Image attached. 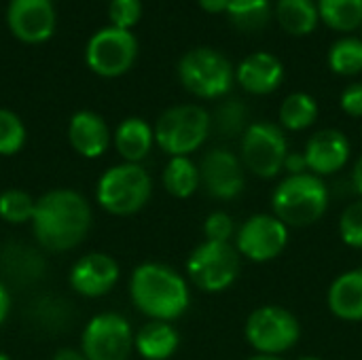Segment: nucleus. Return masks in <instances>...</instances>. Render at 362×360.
<instances>
[{
	"label": "nucleus",
	"instance_id": "1",
	"mask_svg": "<svg viewBox=\"0 0 362 360\" xmlns=\"http://www.w3.org/2000/svg\"><path fill=\"white\" fill-rule=\"evenodd\" d=\"M91 227L87 199L72 189H55L36 199L32 229L36 240L55 252L70 250L83 242Z\"/></svg>",
	"mask_w": 362,
	"mask_h": 360
},
{
	"label": "nucleus",
	"instance_id": "2",
	"mask_svg": "<svg viewBox=\"0 0 362 360\" xmlns=\"http://www.w3.org/2000/svg\"><path fill=\"white\" fill-rule=\"evenodd\" d=\"M129 293L142 314L165 323L180 318L191 301L185 278L161 263H144L136 267L129 280Z\"/></svg>",
	"mask_w": 362,
	"mask_h": 360
},
{
	"label": "nucleus",
	"instance_id": "3",
	"mask_svg": "<svg viewBox=\"0 0 362 360\" xmlns=\"http://www.w3.org/2000/svg\"><path fill=\"white\" fill-rule=\"evenodd\" d=\"M329 204L327 185L316 174H297L284 178L274 191L272 206L284 225L305 227L316 223Z\"/></svg>",
	"mask_w": 362,
	"mask_h": 360
},
{
	"label": "nucleus",
	"instance_id": "4",
	"mask_svg": "<svg viewBox=\"0 0 362 360\" xmlns=\"http://www.w3.org/2000/svg\"><path fill=\"white\" fill-rule=\"evenodd\" d=\"M178 79L189 93L204 100H214L229 93L235 81V70L221 51L195 47L180 57Z\"/></svg>",
	"mask_w": 362,
	"mask_h": 360
},
{
	"label": "nucleus",
	"instance_id": "5",
	"mask_svg": "<svg viewBox=\"0 0 362 360\" xmlns=\"http://www.w3.org/2000/svg\"><path fill=\"white\" fill-rule=\"evenodd\" d=\"M151 176L140 163H119L108 168L98 180V204L117 216L142 210L151 197Z\"/></svg>",
	"mask_w": 362,
	"mask_h": 360
},
{
	"label": "nucleus",
	"instance_id": "6",
	"mask_svg": "<svg viewBox=\"0 0 362 360\" xmlns=\"http://www.w3.org/2000/svg\"><path fill=\"white\" fill-rule=\"evenodd\" d=\"M210 123L208 110L197 104L172 106L161 112L153 127L155 142L172 157H187L206 142Z\"/></svg>",
	"mask_w": 362,
	"mask_h": 360
},
{
	"label": "nucleus",
	"instance_id": "7",
	"mask_svg": "<svg viewBox=\"0 0 362 360\" xmlns=\"http://www.w3.org/2000/svg\"><path fill=\"white\" fill-rule=\"evenodd\" d=\"M187 272L197 289L221 293L229 289L240 274V252L229 242L206 240L191 252Z\"/></svg>",
	"mask_w": 362,
	"mask_h": 360
},
{
	"label": "nucleus",
	"instance_id": "8",
	"mask_svg": "<svg viewBox=\"0 0 362 360\" xmlns=\"http://www.w3.org/2000/svg\"><path fill=\"white\" fill-rule=\"evenodd\" d=\"M138 55V38L134 36L132 30H121L115 25L98 30L85 49V59L87 66L104 76V79H115L125 74Z\"/></svg>",
	"mask_w": 362,
	"mask_h": 360
},
{
	"label": "nucleus",
	"instance_id": "9",
	"mask_svg": "<svg viewBox=\"0 0 362 360\" xmlns=\"http://www.w3.org/2000/svg\"><path fill=\"white\" fill-rule=\"evenodd\" d=\"M288 155L284 132L269 121H257L246 127L242 134V159L244 166L261 176L274 178L284 170V161Z\"/></svg>",
	"mask_w": 362,
	"mask_h": 360
},
{
	"label": "nucleus",
	"instance_id": "10",
	"mask_svg": "<svg viewBox=\"0 0 362 360\" xmlns=\"http://www.w3.org/2000/svg\"><path fill=\"white\" fill-rule=\"evenodd\" d=\"M246 339L259 354H282L299 339V320L284 308L265 306L255 310L246 323Z\"/></svg>",
	"mask_w": 362,
	"mask_h": 360
},
{
	"label": "nucleus",
	"instance_id": "11",
	"mask_svg": "<svg viewBox=\"0 0 362 360\" xmlns=\"http://www.w3.org/2000/svg\"><path fill=\"white\" fill-rule=\"evenodd\" d=\"M87 360H127L134 348V333L121 314L93 316L81 337Z\"/></svg>",
	"mask_w": 362,
	"mask_h": 360
},
{
	"label": "nucleus",
	"instance_id": "12",
	"mask_svg": "<svg viewBox=\"0 0 362 360\" xmlns=\"http://www.w3.org/2000/svg\"><path fill=\"white\" fill-rule=\"evenodd\" d=\"M286 242V225L272 214H255L238 231V252L255 263L276 259L284 250Z\"/></svg>",
	"mask_w": 362,
	"mask_h": 360
},
{
	"label": "nucleus",
	"instance_id": "13",
	"mask_svg": "<svg viewBox=\"0 0 362 360\" xmlns=\"http://www.w3.org/2000/svg\"><path fill=\"white\" fill-rule=\"evenodd\" d=\"M6 23L13 36L21 42H45L55 30L53 0H11L6 8Z\"/></svg>",
	"mask_w": 362,
	"mask_h": 360
},
{
	"label": "nucleus",
	"instance_id": "14",
	"mask_svg": "<svg viewBox=\"0 0 362 360\" xmlns=\"http://www.w3.org/2000/svg\"><path fill=\"white\" fill-rule=\"evenodd\" d=\"M199 178L206 191L216 199H233L244 189L242 161L227 149H214L204 157Z\"/></svg>",
	"mask_w": 362,
	"mask_h": 360
},
{
	"label": "nucleus",
	"instance_id": "15",
	"mask_svg": "<svg viewBox=\"0 0 362 360\" xmlns=\"http://www.w3.org/2000/svg\"><path fill=\"white\" fill-rule=\"evenodd\" d=\"M119 280V263L104 252L81 257L70 269V286L83 297H102Z\"/></svg>",
	"mask_w": 362,
	"mask_h": 360
},
{
	"label": "nucleus",
	"instance_id": "16",
	"mask_svg": "<svg viewBox=\"0 0 362 360\" xmlns=\"http://www.w3.org/2000/svg\"><path fill=\"white\" fill-rule=\"evenodd\" d=\"M235 81L252 95H267L282 85L284 66L278 55L269 51H255L238 64Z\"/></svg>",
	"mask_w": 362,
	"mask_h": 360
},
{
	"label": "nucleus",
	"instance_id": "17",
	"mask_svg": "<svg viewBox=\"0 0 362 360\" xmlns=\"http://www.w3.org/2000/svg\"><path fill=\"white\" fill-rule=\"evenodd\" d=\"M303 155L316 176L335 174L350 159V142L339 129H320L308 140Z\"/></svg>",
	"mask_w": 362,
	"mask_h": 360
},
{
	"label": "nucleus",
	"instance_id": "18",
	"mask_svg": "<svg viewBox=\"0 0 362 360\" xmlns=\"http://www.w3.org/2000/svg\"><path fill=\"white\" fill-rule=\"evenodd\" d=\"M68 140L78 155L95 159L106 153L110 144V132L106 121L93 110H78L68 123Z\"/></svg>",
	"mask_w": 362,
	"mask_h": 360
},
{
	"label": "nucleus",
	"instance_id": "19",
	"mask_svg": "<svg viewBox=\"0 0 362 360\" xmlns=\"http://www.w3.org/2000/svg\"><path fill=\"white\" fill-rule=\"evenodd\" d=\"M329 308L341 320H362V267L341 274L331 284Z\"/></svg>",
	"mask_w": 362,
	"mask_h": 360
},
{
	"label": "nucleus",
	"instance_id": "20",
	"mask_svg": "<svg viewBox=\"0 0 362 360\" xmlns=\"http://www.w3.org/2000/svg\"><path fill=\"white\" fill-rule=\"evenodd\" d=\"M153 142L155 132L140 117L123 119L115 132V146L127 163H140L151 153Z\"/></svg>",
	"mask_w": 362,
	"mask_h": 360
},
{
	"label": "nucleus",
	"instance_id": "21",
	"mask_svg": "<svg viewBox=\"0 0 362 360\" xmlns=\"http://www.w3.org/2000/svg\"><path fill=\"white\" fill-rule=\"evenodd\" d=\"M178 344V331L165 320H151L134 337V346L144 360H168Z\"/></svg>",
	"mask_w": 362,
	"mask_h": 360
},
{
	"label": "nucleus",
	"instance_id": "22",
	"mask_svg": "<svg viewBox=\"0 0 362 360\" xmlns=\"http://www.w3.org/2000/svg\"><path fill=\"white\" fill-rule=\"evenodd\" d=\"M274 13L280 28L293 36L312 34L320 21L316 0H276Z\"/></svg>",
	"mask_w": 362,
	"mask_h": 360
},
{
	"label": "nucleus",
	"instance_id": "23",
	"mask_svg": "<svg viewBox=\"0 0 362 360\" xmlns=\"http://www.w3.org/2000/svg\"><path fill=\"white\" fill-rule=\"evenodd\" d=\"M320 21L331 30L352 34L362 28V0H316Z\"/></svg>",
	"mask_w": 362,
	"mask_h": 360
},
{
	"label": "nucleus",
	"instance_id": "24",
	"mask_svg": "<svg viewBox=\"0 0 362 360\" xmlns=\"http://www.w3.org/2000/svg\"><path fill=\"white\" fill-rule=\"evenodd\" d=\"M318 119V102L305 93V91H295L284 98L280 106V125L291 129V132H301L314 125Z\"/></svg>",
	"mask_w": 362,
	"mask_h": 360
},
{
	"label": "nucleus",
	"instance_id": "25",
	"mask_svg": "<svg viewBox=\"0 0 362 360\" xmlns=\"http://www.w3.org/2000/svg\"><path fill=\"white\" fill-rule=\"evenodd\" d=\"M163 185L174 197H191L202 185L199 168L189 157H172L163 170Z\"/></svg>",
	"mask_w": 362,
	"mask_h": 360
},
{
	"label": "nucleus",
	"instance_id": "26",
	"mask_svg": "<svg viewBox=\"0 0 362 360\" xmlns=\"http://www.w3.org/2000/svg\"><path fill=\"white\" fill-rule=\"evenodd\" d=\"M329 68L339 76H356L362 72V38L344 36L335 40L327 55Z\"/></svg>",
	"mask_w": 362,
	"mask_h": 360
},
{
	"label": "nucleus",
	"instance_id": "27",
	"mask_svg": "<svg viewBox=\"0 0 362 360\" xmlns=\"http://www.w3.org/2000/svg\"><path fill=\"white\" fill-rule=\"evenodd\" d=\"M272 0H231L227 15L244 32H259L272 17Z\"/></svg>",
	"mask_w": 362,
	"mask_h": 360
},
{
	"label": "nucleus",
	"instance_id": "28",
	"mask_svg": "<svg viewBox=\"0 0 362 360\" xmlns=\"http://www.w3.org/2000/svg\"><path fill=\"white\" fill-rule=\"evenodd\" d=\"M36 199L21 189H6L0 193V219L11 225H23L34 219Z\"/></svg>",
	"mask_w": 362,
	"mask_h": 360
},
{
	"label": "nucleus",
	"instance_id": "29",
	"mask_svg": "<svg viewBox=\"0 0 362 360\" xmlns=\"http://www.w3.org/2000/svg\"><path fill=\"white\" fill-rule=\"evenodd\" d=\"M25 144V127L21 119L6 108H0V155L11 157Z\"/></svg>",
	"mask_w": 362,
	"mask_h": 360
},
{
	"label": "nucleus",
	"instance_id": "30",
	"mask_svg": "<svg viewBox=\"0 0 362 360\" xmlns=\"http://www.w3.org/2000/svg\"><path fill=\"white\" fill-rule=\"evenodd\" d=\"M248 110L240 100H227L216 110V127L221 136H238L246 132Z\"/></svg>",
	"mask_w": 362,
	"mask_h": 360
},
{
	"label": "nucleus",
	"instance_id": "31",
	"mask_svg": "<svg viewBox=\"0 0 362 360\" xmlns=\"http://www.w3.org/2000/svg\"><path fill=\"white\" fill-rule=\"evenodd\" d=\"M108 17L110 25L132 30L142 17V0H110Z\"/></svg>",
	"mask_w": 362,
	"mask_h": 360
},
{
	"label": "nucleus",
	"instance_id": "32",
	"mask_svg": "<svg viewBox=\"0 0 362 360\" xmlns=\"http://www.w3.org/2000/svg\"><path fill=\"white\" fill-rule=\"evenodd\" d=\"M339 233L348 246L362 248V199L344 210L339 221Z\"/></svg>",
	"mask_w": 362,
	"mask_h": 360
},
{
	"label": "nucleus",
	"instance_id": "33",
	"mask_svg": "<svg viewBox=\"0 0 362 360\" xmlns=\"http://www.w3.org/2000/svg\"><path fill=\"white\" fill-rule=\"evenodd\" d=\"M204 233L210 242H227L233 233V219L225 212H214L206 219Z\"/></svg>",
	"mask_w": 362,
	"mask_h": 360
},
{
	"label": "nucleus",
	"instance_id": "34",
	"mask_svg": "<svg viewBox=\"0 0 362 360\" xmlns=\"http://www.w3.org/2000/svg\"><path fill=\"white\" fill-rule=\"evenodd\" d=\"M341 110L350 117H362V83H352L341 91Z\"/></svg>",
	"mask_w": 362,
	"mask_h": 360
},
{
	"label": "nucleus",
	"instance_id": "35",
	"mask_svg": "<svg viewBox=\"0 0 362 360\" xmlns=\"http://www.w3.org/2000/svg\"><path fill=\"white\" fill-rule=\"evenodd\" d=\"M284 170L288 172V176H297V174H305L308 172V161L303 153H288L286 161H284Z\"/></svg>",
	"mask_w": 362,
	"mask_h": 360
},
{
	"label": "nucleus",
	"instance_id": "36",
	"mask_svg": "<svg viewBox=\"0 0 362 360\" xmlns=\"http://www.w3.org/2000/svg\"><path fill=\"white\" fill-rule=\"evenodd\" d=\"M197 2H199V6H202L206 13H210V15H221V13H227L231 0H197Z\"/></svg>",
	"mask_w": 362,
	"mask_h": 360
},
{
	"label": "nucleus",
	"instance_id": "37",
	"mask_svg": "<svg viewBox=\"0 0 362 360\" xmlns=\"http://www.w3.org/2000/svg\"><path fill=\"white\" fill-rule=\"evenodd\" d=\"M8 312H11V295H8L6 286L0 282V325L6 320Z\"/></svg>",
	"mask_w": 362,
	"mask_h": 360
},
{
	"label": "nucleus",
	"instance_id": "38",
	"mask_svg": "<svg viewBox=\"0 0 362 360\" xmlns=\"http://www.w3.org/2000/svg\"><path fill=\"white\" fill-rule=\"evenodd\" d=\"M352 182H354V189L362 195V155L358 157L356 166H354V172H352Z\"/></svg>",
	"mask_w": 362,
	"mask_h": 360
},
{
	"label": "nucleus",
	"instance_id": "39",
	"mask_svg": "<svg viewBox=\"0 0 362 360\" xmlns=\"http://www.w3.org/2000/svg\"><path fill=\"white\" fill-rule=\"evenodd\" d=\"M51 360H87L85 359V354H81V352H76V350H59L55 356Z\"/></svg>",
	"mask_w": 362,
	"mask_h": 360
},
{
	"label": "nucleus",
	"instance_id": "40",
	"mask_svg": "<svg viewBox=\"0 0 362 360\" xmlns=\"http://www.w3.org/2000/svg\"><path fill=\"white\" fill-rule=\"evenodd\" d=\"M248 360H282L278 359V356H274V354H257V356H252V359Z\"/></svg>",
	"mask_w": 362,
	"mask_h": 360
},
{
	"label": "nucleus",
	"instance_id": "41",
	"mask_svg": "<svg viewBox=\"0 0 362 360\" xmlns=\"http://www.w3.org/2000/svg\"><path fill=\"white\" fill-rule=\"evenodd\" d=\"M299 360H322V359H318V356H301Z\"/></svg>",
	"mask_w": 362,
	"mask_h": 360
},
{
	"label": "nucleus",
	"instance_id": "42",
	"mask_svg": "<svg viewBox=\"0 0 362 360\" xmlns=\"http://www.w3.org/2000/svg\"><path fill=\"white\" fill-rule=\"evenodd\" d=\"M0 360H11V359H8L6 354H2V352H0Z\"/></svg>",
	"mask_w": 362,
	"mask_h": 360
},
{
	"label": "nucleus",
	"instance_id": "43",
	"mask_svg": "<svg viewBox=\"0 0 362 360\" xmlns=\"http://www.w3.org/2000/svg\"><path fill=\"white\" fill-rule=\"evenodd\" d=\"M361 30H362V28H361Z\"/></svg>",
	"mask_w": 362,
	"mask_h": 360
}]
</instances>
